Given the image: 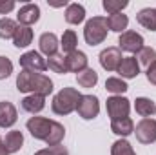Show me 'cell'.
<instances>
[{"label":"cell","instance_id":"obj_6","mask_svg":"<svg viewBox=\"0 0 156 155\" xmlns=\"http://www.w3.org/2000/svg\"><path fill=\"white\" fill-rule=\"evenodd\" d=\"M134 133H136L138 142H142V144H153V142H156V120L153 117L142 119L136 124Z\"/></svg>","mask_w":156,"mask_h":155},{"label":"cell","instance_id":"obj_35","mask_svg":"<svg viewBox=\"0 0 156 155\" xmlns=\"http://www.w3.org/2000/svg\"><path fill=\"white\" fill-rule=\"evenodd\" d=\"M15 9V2L13 0H0V15H7Z\"/></svg>","mask_w":156,"mask_h":155},{"label":"cell","instance_id":"obj_8","mask_svg":"<svg viewBox=\"0 0 156 155\" xmlns=\"http://www.w3.org/2000/svg\"><path fill=\"white\" fill-rule=\"evenodd\" d=\"M20 66L26 71H33V73H42L47 70V60L40 55L38 51H27L20 57Z\"/></svg>","mask_w":156,"mask_h":155},{"label":"cell","instance_id":"obj_19","mask_svg":"<svg viewBox=\"0 0 156 155\" xmlns=\"http://www.w3.org/2000/svg\"><path fill=\"white\" fill-rule=\"evenodd\" d=\"M136 20L140 26H144L149 31H156V9L154 7H145L140 9L136 15Z\"/></svg>","mask_w":156,"mask_h":155},{"label":"cell","instance_id":"obj_31","mask_svg":"<svg viewBox=\"0 0 156 155\" xmlns=\"http://www.w3.org/2000/svg\"><path fill=\"white\" fill-rule=\"evenodd\" d=\"M111 155H136V152L133 150L129 141L118 139L116 142H113V146H111Z\"/></svg>","mask_w":156,"mask_h":155},{"label":"cell","instance_id":"obj_14","mask_svg":"<svg viewBox=\"0 0 156 155\" xmlns=\"http://www.w3.org/2000/svg\"><path fill=\"white\" fill-rule=\"evenodd\" d=\"M120 78H136L140 75V64L136 60V57H123L122 64L118 68Z\"/></svg>","mask_w":156,"mask_h":155},{"label":"cell","instance_id":"obj_25","mask_svg":"<svg viewBox=\"0 0 156 155\" xmlns=\"http://www.w3.org/2000/svg\"><path fill=\"white\" fill-rule=\"evenodd\" d=\"M64 137H66V128H64V124L53 120V126H51L49 137L45 139V144H47V146H58V144L64 141Z\"/></svg>","mask_w":156,"mask_h":155},{"label":"cell","instance_id":"obj_15","mask_svg":"<svg viewBox=\"0 0 156 155\" xmlns=\"http://www.w3.org/2000/svg\"><path fill=\"white\" fill-rule=\"evenodd\" d=\"M38 46H40V51L44 53V55H47V57H51V55H55V53H58V46H60V42H58V37L55 35V33H42L38 39Z\"/></svg>","mask_w":156,"mask_h":155},{"label":"cell","instance_id":"obj_5","mask_svg":"<svg viewBox=\"0 0 156 155\" xmlns=\"http://www.w3.org/2000/svg\"><path fill=\"white\" fill-rule=\"evenodd\" d=\"M76 112L83 120L96 119L98 113H100V100H98V97H94V95H82L80 100H78Z\"/></svg>","mask_w":156,"mask_h":155},{"label":"cell","instance_id":"obj_3","mask_svg":"<svg viewBox=\"0 0 156 155\" xmlns=\"http://www.w3.org/2000/svg\"><path fill=\"white\" fill-rule=\"evenodd\" d=\"M107 31H109L107 18L105 17H93L91 20L85 22L83 39L89 46H98L107 39Z\"/></svg>","mask_w":156,"mask_h":155},{"label":"cell","instance_id":"obj_21","mask_svg":"<svg viewBox=\"0 0 156 155\" xmlns=\"http://www.w3.org/2000/svg\"><path fill=\"white\" fill-rule=\"evenodd\" d=\"M4 144H5V150H7L9 153L20 152V148L24 146V135H22V131L11 130V131L5 135V139H4Z\"/></svg>","mask_w":156,"mask_h":155},{"label":"cell","instance_id":"obj_29","mask_svg":"<svg viewBox=\"0 0 156 155\" xmlns=\"http://www.w3.org/2000/svg\"><path fill=\"white\" fill-rule=\"evenodd\" d=\"M16 28H18V24L13 18H7V17L0 18V39L4 40L13 39L15 33H16Z\"/></svg>","mask_w":156,"mask_h":155},{"label":"cell","instance_id":"obj_28","mask_svg":"<svg viewBox=\"0 0 156 155\" xmlns=\"http://www.w3.org/2000/svg\"><path fill=\"white\" fill-rule=\"evenodd\" d=\"M105 89H107L109 93H113V95H122V93H125V91L129 89V86H127V82H125L123 78L109 77L105 80Z\"/></svg>","mask_w":156,"mask_h":155},{"label":"cell","instance_id":"obj_20","mask_svg":"<svg viewBox=\"0 0 156 155\" xmlns=\"http://www.w3.org/2000/svg\"><path fill=\"white\" fill-rule=\"evenodd\" d=\"M134 110H136V113L140 117L149 119V117H153L156 113V102L147 99V97H138L134 100Z\"/></svg>","mask_w":156,"mask_h":155},{"label":"cell","instance_id":"obj_17","mask_svg":"<svg viewBox=\"0 0 156 155\" xmlns=\"http://www.w3.org/2000/svg\"><path fill=\"white\" fill-rule=\"evenodd\" d=\"M20 104H22L24 112L35 115V113H40L45 108V97H42V95H27V97L22 99Z\"/></svg>","mask_w":156,"mask_h":155},{"label":"cell","instance_id":"obj_12","mask_svg":"<svg viewBox=\"0 0 156 155\" xmlns=\"http://www.w3.org/2000/svg\"><path fill=\"white\" fill-rule=\"evenodd\" d=\"M87 55L83 51H73L69 55H66V66H67V71H73V73H80L87 68Z\"/></svg>","mask_w":156,"mask_h":155},{"label":"cell","instance_id":"obj_37","mask_svg":"<svg viewBox=\"0 0 156 155\" xmlns=\"http://www.w3.org/2000/svg\"><path fill=\"white\" fill-rule=\"evenodd\" d=\"M0 155H9V152L5 150V144H4V141H2V137H0Z\"/></svg>","mask_w":156,"mask_h":155},{"label":"cell","instance_id":"obj_22","mask_svg":"<svg viewBox=\"0 0 156 155\" xmlns=\"http://www.w3.org/2000/svg\"><path fill=\"white\" fill-rule=\"evenodd\" d=\"M76 82L80 88H85V89H91L96 86L98 82V73L93 70V68H85L83 71H80L76 75Z\"/></svg>","mask_w":156,"mask_h":155},{"label":"cell","instance_id":"obj_26","mask_svg":"<svg viewBox=\"0 0 156 155\" xmlns=\"http://www.w3.org/2000/svg\"><path fill=\"white\" fill-rule=\"evenodd\" d=\"M47 68L58 75H64L67 73V66H66V57L60 55V53H55L51 57H47Z\"/></svg>","mask_w":156,"mask_h":155},{"label":"cell","instance_id":"obj_1","mask_svg":"<svg viewBox=\"0 0 156 155\" xmlns=\"http://www.w3.org/2000/svg\"><path fill=\"white\" fill-rule=\"evenodd\" d=\"M16 89L22 93L47 97L53 93V80L44 73H33V71L22 70L16 77Z\"/></svg>","mask_w":156,"mask_h":155},{"label":"cell","instance_id":"obj_7","mask_svg":"<svg viewBox=\"0 0 156 155\" xmlns=\"http://www.w3.org/2000/svg\"><path fill=\"white\" fill-rule=\"evenodd\" d=\"M26 126H27V131H29L35 139L45 142V139L49 137L53 120H49V119H45V117H31Z\"/></svg>","mask_w":156,"mask_h":155},{"label":"cell","instance_id":"obj_27","mask_svg":"<svg viewBox=\"0 0 156 155\" xmlns=\"http://www.w3.org/2000/svg\"><path fill=\"white\" fill-rule=\"evenodd\" d=\"M60 46H62V49H64L67 55L73 53V51H76V46H78L76 33H75L73 29H66L64 35H62V39H60Z\"/></svg>","mask_w":156,"mask_h":155},{"label":"cell","instance_id":"obj_33","mask_svg":"<svg viewBox=\"0 0 156 155\" xmlns=\"http://www.w3.org/2000/svg\"><path fill=\"white\" fill-rule=\"evenodd\" d=\"M35 155H69V152H67V148L66 146H47V148H42V150H38Z\"/></svg>","mask_w":156,"mask_h":155},{"label":"cell","instance_id":"obj_13","mask_svg":"<svg viewBox=\"0 0 156 155\" xmlns=\"http://www.w3.org/2000/svg\"><path fill=\"white\" fill-rule=\"evenodd\" d=\"M18 120V113L13 102L2 100L0 102V128H11Z\"/></svg>","mask_w":156,"mask_h":155},{"label":"cell","instance_id":"obj_9","mask_svg":"<svg viewBox=\"0 0 156 155\" xmlns=\"http://www.w3.org/2000/svg\"><path fill=\"white\" fill-rule=\"evenodd\" d=\"M100 66L105 70V71H118L120 64H122V51L116 46H111V47H105L102 53H100Z\"/></svg>","mask_w":156,"mask_h":155},{"label":"cell","instance_id":"obj_16","mask_svg":"<svg viewBox=\"0 0 156 155\" xmlns=\"http://www.w3.org/2000/svg\"><path fill=\"white\" fill-rule=\"evenodd\" d=\"M111 131H113L115 135H118V137L125 139V137H129L131 133H134V122H133L131 117H123V119L111 120Z\"/></svg>","mask_w":156,"mask_h":155},{"label":"cell","instance_id":"obj_10","mask_svg":"<svg viewBox=\"0 0 156 155\" xmlns=\"http://www.w3.org/2000/svg\"><path fill=\"white\" fill-rule=\"evenodd\" d=\"M118 47H120V51L138 53L144 47V37L136 31H123L118 39Z\"/></svg>","mask_w":156,"mask_h":155},{"label":"cell","instance_id":"obj_24","mask_svg":"<svg viewBox=\"0 0 156 155\" xmlns=\"http://www.w3.org/2000/svg\"><path fill=\"white\" fill-rule=\"evenodd\" d=\"M31 42H33V29L31 28H26V26H18L16 28V33L13 37V44L16 47H27Z\"/></svg>","mask_w":156,"mask_h":155},{"label":"cell","instance_id":"obj_23","mask_svg":"<svg viewBox=\"0 0 156 155\" xmlns=\"http://www.w3.org/2000/svg\"><path fill=\"white\" fill-rule=\"evenodd\" d=\"M107 26H109L111 31L122 35V33L127 29V26H129V18H127V15H123V13L109 15V17H107Z\"/></svg>","mask_w":156,"mask_h":155},{"label":"cell","instance_id":"obj_4","mask_svg":"<svg viewBox=\"0 0 156 155\" xmlns=\"http://www.w3.org/2000/svg\"><path fill=\"white\" fill-rule=\"evenodd\" d=\"M105 108H107V115L111 117V120L123 119V117H129V112H131V100L125 99V97H122V95H113V97L107 99Z\"/></svg>","mask_w":156,"mask_h":155},{"label":"cell","instance_id":"obj_34","mask_svg":"<svg viewBox=\"0 0 156 155\" xmlns=\"http://www.w3.org/2000/svg\"><path fill=\"white\" fill-rule=\"evenodd\" d=\"M11 73H13V62L7 57H2L0 55V80L7 78Z\"/></svg>","mask_w":156,"mask_h":155},{"label":"cell","instance_id":"obj_11","mask_svg":"<svg viewBox=\"0 0 156 155\" xmlns=\"http://www.w3.org/2000/svg\"><path fill=\"white\" fill-rule=\"evenodd\" d=\"M16 20H18V26L31 28L33 24H37L40 20V7L37 4H24V6L18 9Z\"/></svg>","mask_w":156,"mask_h":155},{"label":"cell","instance_id":"obj_30","mask_svg":"<svg viewBox=\"0 0 156 155\" xmlns=\"http://www.w3.org/2000/svg\"><path fill=\"white\" fill-rule=\"evenodd\" d=\"M136 59H138V64H140V66L149 68L153 62H156V49L154 47H149V46H144V47L136 53Z\"/></svg>","mask_w":156,"mask_h":155},{"label":"cell","instance_id":"obj_2","mask_svg":"<svg viewBox=\"0 0 156 155\" xmlns=\"http://www.w3.org/2000/svg\"><path fill=\"white\" fill-rule=\"evenodd\" d=\"M80 91L76 88H62L51 102V110L55 115H69L76 110L78 100H80Z\"/></svg>","mask_w":156,"mask_h":155},{"label":"cell","instance_id":"obj_32","mask_svg":"<svg viewBox=\"0 0 156 155\" xmlns=\"http://www.w3.org/2000/svg\"><path fill=\"white\" fill-rule=\"evenodd\" d=\"M102 6L109 15H116V13H122L129 6V2L127 0H104Z\"/></svg>","mask_w":156,"mask_h":155},{"label":"cell","instance_id":"obj_18","mask_svg":"<svg viewBox=\"0 0 156 155\" xmlns=\"http://www.w3.org/2000/svg\"><path fill=\"white\" fill-rule=\"evenodd\" d=\"M85 20V7L82 4H69L66 7V22L71 26H78Z\"/></svg>","mask_w":156,"mask_h":155},{"label":"cell","instance_id":"obj_36","mask_svg":"<svg viewBox=\"0 0 156 155\" xmlns=\"http://www.w3.org/2000/svg\"><path fill=\"white\" fill-rule=\"evenodd\" d=\"M145 75H147V80H149L151 84H154V86H156V62H153V64L147 68Z\"/></svg>","mask_w":156,"mask_h":155}]
</instances>
